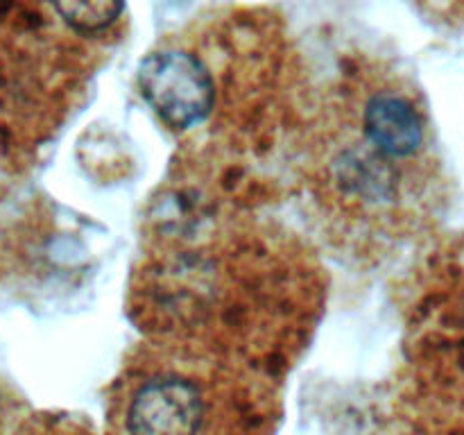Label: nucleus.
<instances>
[{"label":"nucleus","mask_w":464,"mask_h":435,"mask_svg":"<svg viewBox=\"0 0 464 435\" xmlns=\"http://www.w3.org/2000/svg\"><path fill=\"white\" fill-rule=\"evenodd\" d=\"M145 102L172 130H188L211 113L216 82L199 57L168 48L145 57L139 68Z\"/></svg>","instance_id":"1"},{"label":"nucleus","mask_w":464,"mask_h":435,"mask_svg":"<svg viewBox=\"0 0 464 435\" xmlns=\"http://www.w3.org/2000/svg\"><path fill=\"white\" fill-rule=\"evenodd\" d=\"M211 403L202 385L179 374L145 379L121 412L122 435H207Z\"/></svg>","instance_id":"2"},{"label":"nucleus","mask_w":464,"mask_h":435,"mask_svg":"<svg viewBox=\"0 0 464 435\" xmlns=\"http://www.w3.org/2000/svg\"><path fill=\"white\" fill-rule=\"evenodd\" d=\"M362 125L370 143L385 157H411L424 143V125L417 109L411 100L392 91L372 95L365 104Z\"/></svg>","instance_id":"3"},{"label":"nucleus","mask_w":464,"mask_h":435,"mask_svg":"<svg viewBox=\"0 0 464 435\" xmlns=\"http://www.w3.org/2000/svg\"><path fill=\"white\" fill-rule=\"evenodd\" d=\"M53 14L77 36H100L118 23L125 0H48Z\"/></svg>","instance_id":"4"}]
</instances>
